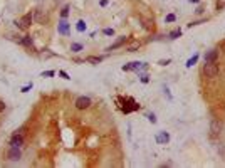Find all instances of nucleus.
I'll return each instance as SVG.
<instances>
[{"instance_id": "obj_9", "label": "nucleus", "mask_w": 225, "mask_h": 168, "mask_svg": "<svg viewBox=\"0 0 225 168\" xmlns=\"http://www.w3.org/2000/svg\"><path fill=\"white\" fill-rule=\"evenodd\" d=\"M210 131H212L213 136L220 134V131H222V123L218 121V119H212V123H210Z\"/></svg>"}, {"instance_id": "obj_8", "label": "nucleus", "mask_w": 225, "mask_h": 168, "mask_svg": "<svg viewBox=\"0 0 225 168\" xmlns=\"http://www.w3.org/2000/svg\"><path fill=\"white\" fill-rule=\"evenodd\" d=\"M155 141H156L158 145H166V143L170 141V134L166 133V131H160V133L155 136Z\"/></svg>"}, {"instance_id": "obj_3", "label": "nucleus", "mask_w": 225, "mask_h": 168, "mask_svg": "<svg viewBox=\"0 0 225 168\" xmlns=\"http://www.w3.org/2000/svg\"><path fill=\"white\" fill-rule=\"evenodd\" d=\"M146 67H148V62H140V61H135V62L124 64L121 69H123V71H138V72H140L141 69H146Z\"/></svg>"}, {"instance_id": "obj_16", "label": "nucleus", "mask_w": 225, "mask_h": 168, "mask_svg": "<svg viewBox=\"0 0 225 168\" xmlns=\"http://www.w3.org/2000/svg\"><path fill=\"white\" fill-rule=\"evenodd\" d=\"M198 57H200V56H198V54H195L193 57H190V59H188V61H187V67H193V66H195V64H197V61H198Z\"/></svg>"}, {"instance_id": "obj_7", "label": "nucleus", "mask_w": 225, "mask_h": 168, "mask_svg": "<svg viewBox=\"0 0 225 168\" xmlns=\"http://www.w3.org/2000/svg\"><path fill=\"white\" fill-rule=\"evenodd\" d=\"M91 103H93V101H91V98H87V96H79L76 99V103H74V104H76V108L77 109H87L91 106Z\"/></svg>"}, {"instance_id": "obj_30", "label": "nucleus", "mask_w": 225, "mask_h": 168, "mask_svg": "<svg viewBox=\"0 0 225 168\" xmlns=\"http://www.w3.org/2000/svg\"><path fill=\"white\" fill-rule=\"evenodd\" d=\"M195 12H197V14H202V12H203V7H198V8L195 10Z\"/></svg>"}, {"instance_id": "obj_12", "label": "nucleus", "mask_w": 225, "mask_h": 168, "mask_svg": "<svg viewBox=\"0 0 225 168\" xmlns=\"http://www.w3.org/2000/svg\"><path fill=\"white\" fill-rule=\"evenodd\" d=\"M19 44L24 47H34V40H32V35H24L22 39H19Z\"/></svg>"}, {"instance_id": "obj_31", "label": "nucleus", "mask_w": 225, "mask_h": 168, "mask_svg": "<svg viewBox=\"0 0 225 168\" xmlns=\"http://www.w3.org/2000/svg\"><path fill=\"white\" fill-rule=\"evenodd\" d=\"M188 2H190V4H198L200 0H188Z\"/></svg>"}, {"instance_id": "obj_17", "label": "nucleus", "mask_w": 225, "mask_h": 168, "mask_svg": "<svg viewBox=\"0 0 225 168\" xmlns=\"http://www.w3.org/2000/svg\"><path fill=\"white\" fill-rule=\"evenodd\" d=\"M82 49H84V46H82V44H77V42L71 44V50H72V52H81Z\"/></svg>"}, {"instance_id": "obj_15", "label": "nucleus", "mask_w": 225, "mask_h": 168, "mask_svg": "<svg viewBox=\"0 0 225 168\" xmlns=\"http://www.w3.org/2000/svg\"><path fill=\"white\" fill-rule=\"evenodd\" d=\"M86 29H87V24H86L84 20H77V24H76L77 32H86Z\"/></svg>"}, {"instance_id": "obj_11", "label": "nucleus", "mask_w": 225, "mask_h": 168, "mask_svg": "<svg viewBox=\"0 0 225 168\" xmlns=\"http://www.w3.org/2000/svg\"><path fill=\"white\" fill-rule=\"evenodd\" d=\"M128 39H129V37H126V35H123V37H121V39H118V40H116L114 44H113V46H109V47H108L106 50H116V49H119V47H123L124 44H126V42H128Z\"/></svg>"}, {"instance_id": "obj_18", "label": "nucleus", "mask_w": 225, "mask_h": 168, "mask_svg": "<svg viewBox=\"0 0 225 168\" xmlns=\"http://www.w3.org/2000/svg\"><path fill=\"white\" fill-rule=\"evenodd\" d=\"M32 88H34V82H29V84H25L24 88H20V92H24V94H25V92H29Z\"/></svg>"}, {"instance_id": "obj_29", "label": "nucleus", "mask_w": 225, "mask_h": 168, "mask_svg": "<svg viewBox=\"0 0 225 168\" xmlns=\"http://www.w3.org/2000/svg\"><path fill=\"white\" fill-rule=\"evenodd\" d=\"M99 5H101V7H106V5H108V0H99Z\"/></svg>"}, {"instance_id": "obj_14", "label": "nucleus", "mask_w": 225, "mask_h": 168, "mask_svg": "<svg viewBox=\"0 0 225 168\" xmlns=\"http://www.w3.org/2000/svg\"><path fill=\"white\" fill-rule=\"evenodd\" d=\"M178 37H182V29H175L168 34V39H170V40H175V39H178Z\"/></svg>"}, {"instance_id": "obj_24", "label": "nucleus", "mask_w": 225, "mask_h": 168, "mask_svg": "<svg viewBox=\"0 0 225 168\" xmlns=\"http://www.w3.org/2000/svg\"><path fill=\"white\" fill-rule=\"evenodd\" d=\"M140 79H141V82H143V84H146L150 81V76L148 74H140Z\"/></svg>"}, {"instance_id": "obj_25", "label": "nucleus", "mask_w": 225, "mask_h": 168, "mask_svg": "<svg viewBox=\"0 0 225 168\" xmlns=\"http://www.w3.org/2000/svg\"><path fill=\"white\" fill-rule=\"evenodd\" d=\"M59 76L62 77V79H66V81H69V79H71V77H69V74H67L66 71H59Z\"/></svg>"}, {"instance_id": "obj_10", "label": "nucleus", "mask_w": 225, "mask_h": 168, "mask_svg": "<svg viewBox=\"0 0 225 168\" xmlns=\"http://www.w3.org/2000/svg\"><path fill=\"white\" fill-rule=\"evenodd\" d=\"M217 59H218V50L217 49H210L205 54V62H217Z\"/></svg>"}, {"instance_id": "obj_27", "label": "nucleus", "mask_w": 225, "mask_h": 168, "mask_svg": "<svg viewBox=\"0 0 225 168\" xmlns=\"http://www.w3.org/2000/svg\"><path fill=\"white\" fill-rule=\"evenodd\" d=\"M170 62H171V59H161L158 64H160V66H168Z\"/></svg>"}, {"instance_id": "obj_4", "label": "nucleus", "mask_w": 225, "mask_h": 168, "mask_svg": "<svg viewBox=\"0 0 225 168\" xmlns=\"http://www.w3.org/2000/svg\"><path fill=\"white\" fill-rule=\"evenodd\" d=\"M32 19H34V15H32V12H29L22 17L20 20H15V25H17L19 29H27V27H30V24H32Z\"/></svg>"}, {"instance_id": "obj_21", "label": "nucleus", "mask_w": 225, "mask_h": 168, "mask_svg": "<svg viewBox=\"0 0 225 168\" xmlns=\"http://www.w3.org/2000/svg\"><path fill=\"white\" fill-rule=\"evenodd\" d=\"M40 76H42V77H54V76H55V71H44Z\"/></svg>"}, {"instance_id": "obj_5", "label": "nucleus", "mask_w": 225, "mask_h": 168, "mask_svg": "<svg viewBox=\"0 0 225 168\" xmlns=\"http://www.w3.org/2000/svg\"><path fill=\"white\" fill-rule=\"evenodd\" d=\"M20 158H22L20 146H10L9 153H7V160H10V161H19Z\"/></svg>"}, {"instance_id": "obj_2", "label": "nucleus", "mask_w": 225, "mask_h": 168, "mask_svg": "<svg viewBox=\"0 0 225 168\" xmlns=\"http://www.w3.org/2000/svg\"><path fill=\"white\" fill-rule=\"evenodd\" d=\"M9 145L10 146H22V145H24V128H22V130H17L12 134Z\"/></svg>"}, {"instance_id": "obj_23", "label": "nucleus", "mask_w": 225, "mask_h": 168, "mask_svg": "<svg viewBox=\"0 0 225 168\" xmlns=\"http://www.w3.org/2000/svg\"><path fill=\"white\" fill-rule=\"evenodd\" d=\"M102 34H104V35H114V29H102Z\"/></svg>"}, {"instance_id": "obj_26", "label": "nucleus", "mask_w": 225, "mask_h": 168, "mask_svg": "<svg viewBox=\"0 0 225 168\" xmlns=\"http://www.w3.org/2000/svg\"><path fill=\"white\" fill-rule=\"evenodd\" d=\"M35 19H37L39 22H44V15L40 14V10H37V12H35Z\"/></svg>"}, {"instance_id": "obj_19", "label": "nucleus", "mask_w": 225, "mask_h": 168, "mask_svg": "<svg viewBox=\"0 0 225 168\" xmlns=\"http://www.w3.org/2000/svg\"><path fill=\"white\" fill-rule=\"evenodd\" d=\"M67 15H69V7L66 5V7L61 10V19H67Z\"/></svg>"}, {"instance_id": "obj_20", "label": "nucleus", "mask_w": 225, "mask_h": 168, "mask_svg": "<svg viewBox=\"0 0 225 168\" xmlns=\"http://www.w3.org/2000/svg\"><path fill=\"white\" fill-rule=\"evenodd\" d=\"M146 118H148L150 123H153V124L156 123V114H155V113H148V114H146Z\"/></svg>"}, {"instance_id": "obj_13", "label": "nucleus", "mask_w": 225, "mask_h": 168, "mask_svg": "<svg viewBox=\"0 0 225 168\" xmlns=\"http://www.w3.org/2000/svg\"><path fill=\"white\" fill-rule=\"evenodd\" d=\"M102 59L104 57H101V56H87L84 61L86 62H89V64H99V62H102Z\"/></svg>"}, {"instance_id": "obj_22", "label": "nucleus", "mask_w": 225, "mask_h": 168, "mask_svg": "<svg viewBox=\"0 0 225 168\" xmlns=\"http://www.w3.org/2000/svg\"><path fill=\"white\" fill-rule=\"evenodd\" d=\"M176 20V15L175 14H168V15L165 17V22H175Z\"/></svg>"}, {"instance_id": "obj_1", "label": "nucleus", "mask_w": 225, "mask_h": 168, "mask_svg": "<svg viewBox=\"0 0 225 168\" xmlns=\"http://www.w3.org/2000/svg\"><path fill=\"white\" fill-rule=\"evenodd\" d=\"M203 76L208 79H215L218 76V64L217 62H205L203 64Z\"/></svg>"}, {"instance_id": "obj_6", "label": "nucleus", "mask_w": 225, "mask_h": 168, "mask_svg": "<svg viewBox=\"0 0 225 168\" xmlns=\"http://www.w3.org/2000/svg\"><path fill=\"white\" fill-rule=\"evenodd\" d=\"M57 32L61 34V35H69L71 34V25H69V22L66 20V19H61L59 24H57Z\"/></svg>"}, {"instance_id": "obj_28", "label": "nucleus", "mask_w": 225, "mask_h": 168, "mask_svg": "<svg viewBox=\"0 0 225 168\" xmlns=\"http://www.w3.org/2000/svg\"><path fill=\"white\" fill-rule=\"evenodd\" d=\"M5 108H7V104H5V101H2V99H0V113H2V111H5Z\"/></svg>"}]
</instances>
